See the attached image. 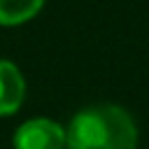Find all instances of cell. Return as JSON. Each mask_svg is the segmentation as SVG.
Masks as SVG:
<instances>
[{
    "label": "cell",
    "instance_id": "277c9868",
    "mask_svg": "<svg viewBox=\"0 0 149 149\" xmlns=\"http://www.w3.org/2000/svg\"><path fill=\"white\" fill-rule=\"evenodd\" d=\"M44 0H0V23L16 26L33 19L42 9Z\"/></svg>",
    "mask_w": 149,
    "mask_h": 149
},
{
    "label": "cell",
    "instance_id": "7a4b0ae2",
    "mask_svg": "<svg viewBox=\"0 0 149 149\" xmlns=\"http://www.w3.org/2000/svg\"><path fill=\"white\" fill-rule=\"evenodd\" d=\"M65 144L68 135L63 126L51 119H30L14 135V149H63Z\"/></svg>",
    "mask_w": 149,
    "mask_h": 149
},
{
    "label": "cell",
    "instance_id": "3957f363",
    "mask_svg": "<svg viewBox=\"0 0 149 149\" xmlns=\"http://www.w3.org/2000/svg\"><path fill=\"white\" fill-rule=\"evenodd\" d=\"M26 95V81L19 68L9 61H0V114H12L21 107Z\"/></svg>",
    "mask_w": 149,
    "mask_h": 149
},
{
    "label": "cell",
    "instance_id": "6da1fadb",
    "mask_svg": "<svg viewBox=\"0 0 149 149\" xmlns=\"http://www.w3.org/2000/svg\"><path fill=\"white\" fill-rule=\"evenodd\" d=\"M70 149H135L137 128L133 116L116 105L81 109L68 126Z\"/></svg>",
    "mask_w": 149,
    "mask_h": 149
}]
</instances>
